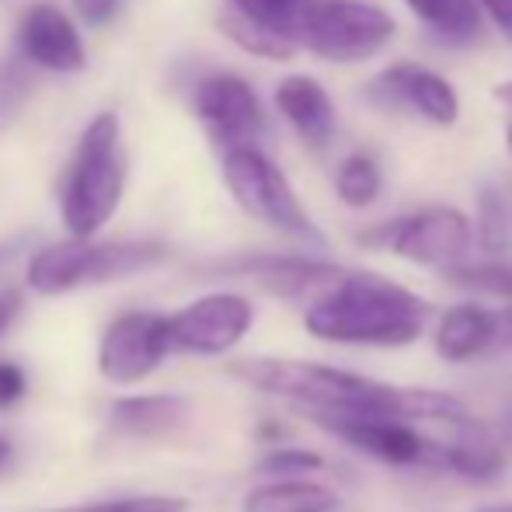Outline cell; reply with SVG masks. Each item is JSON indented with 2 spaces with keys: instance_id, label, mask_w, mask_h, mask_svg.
Here are the masks:
<instances>
[{
  "instance_id": "f1b7e54d",
  "label": "cell",
  "mask_w": 512,
  "mask_h": 512,
  "mask_svg": "<svg viewBox=\"0 0 512 512\" xmlns=\"http://www.w3.org/2000/svg\"><path fill=\"white\" fill-rule=\"evenodd\" d=\"M495 349H512V304L499 310V342H495Z\"/></svg>"
},
{
  "instance_id": "9c48e42d",
  "label": "cell",
  "mask_w": 512,
  "mask_h": 512,
  "mask_svg": "<svg viewBox=\"0 0 512 512\" xmlns=\"http://www.w3.org/2000/svg\"><path fill=\"white\" fill-rule=\"evenodd\" d=\"M171 356L168 317L133 310L108 324L98 345V370L108 384H136Z\"/></svg>"
},
{
  "instance_id": "8992f818",
  "label": "cell",
  "mask_w": 512,
  "mask_h": 512,
  "mask_svg": "<svg viewBox=\"0 0 512 512\" xmlns=\"http://www.w3.org/2000/svg\"><path fill=\"white\" fill-rule=\"evenodd\" d=\"M370 248H384L405 262L425 265V269H453L467 262L474 244V227L460 209L453 206H429L411 216L391 220L373 234H363Z\"/></svg>"
},
{
  "instance_id": "cb8c5ba5",
  "label": "cell",
  "mask_w": 512,
  "mask_h": 512,
  "mask_svg": "<svg viewBox=\"0 0 512 512\" xmlns=\"http://www.w3.org/2000/svg\"><path fill=\"white\" fill-rule=\"evenodd\" d=\"M324 467L321 453L310 450H276L258 464V471L272 474V478H304V474H314Z\"/></svg>"
},
{
  "instance_id": "d4e9b609",
  "label": "cell",
  "mask_w": 512,
  "mask_h": 512,
  "mask_svg": "<svg viewBox=\"0 0 512 512\" xmlns=\"http://www.w3.org/2000/svg\"><path fill=\"white\" fill-rule=\"evenodd\" d=\"M25 373H21V366L14 363H0V411L18 405L21 398H25Z\"/></svg>"
},
{
  "instance_id": "9a60e30c",
  "label": "cell",
  "mask_w": 512,
  "mask_h": 512,
  "mask_svg": "<svg viewBox=\"0 0 512 512\" xmlns=\"http://www.w3.org/2000/svg\"><path fill=\"white\" fill-rule=\"evenodd\" d=\"M192 415V401L182 394H143V398H122L112 405V425L126 436H171Z\"/></svg>"
},
{
  "instance_id": "44dd1931",
  "label": "cell",
  "mask_w": 512,
  "mask_h": 512,
  "mask_svg": "<svg viewBox=\"0 0 512 512\" xmlns=\"http://www.w3.org/2000/svg\"><path fill=\"white\" fill-rule=\"evenodd\" d=\"M446 279L457 286H467V290H481V293H495V297H509L512 300V265H453L446 269Z\"/></svg>"
},
{
  "instance_id": "ac0fdd59",
  "label": "cell",
  "mask_w": 512,
  "mask_h": 512,
  "mask_svg": "<svg viewBox=\"0 0 512 512\" xmlns=\"http://www.w3.org/2000/svg\"><path fill=\"white\" fill-rule=\"evenodd\" d=\"M405 4L450 46H474L485 35V14L478 0H405Z\"/></svg>"
},
{
  "instance_id": "484cf974",
  "label": "cell",
  "mask_w": 512,
  "mask_h": 512,
  "mask_svg": "<svg viewBox=\"0 0 512 512\" xmlns=\"http://www.w3.org/2000/svg\"><path fill=\"white\" fill-rule=\"evenodd\" d=\"M481 14L495 25V32L512 46V0H478Z\"/></svg>"
},
{
  "instance_id": "ffe728a7",
  "label": "cell",
  "mask_w": 512,
  "mask_h": 512,
  "mask_svg": "<svg viewBox=\"0 0 512 512\" xmlns=\"http://www.w3.org/2000/svg\"><path fill=\"white\" fill-rule=\"evenodd\" d=\"M380 185H384V175H380V164L370 154H349L335 171L338 199L352 209H366L377 203Z\"/></svg>"
},
{
  "instance_id": "277c9868",
  "label": "cell",
  "mask_w": 512,
  "mask_h": 512,
  "mask_svg": "<svg viewBox=\"0 0 512 512\" xmlns=\"http://www.w3.org/2000/svg\"><path fill=\"white\" fill-rule=\"evenodd\" d=\"M398 21L370 0H304L297 42L324 63H366L391 46Z\"/></svg>"
},
{
  "instance_id": "1f68e13d",
  "label": "cell",
  "mask_w": 512,
  "mask_h": 512,
  "mask_svg": "<svg viewBox=\"0 0 512 512\" xmlns=\"http://www.w3.org/2000/svg\"><path fill=\"white\" fill-rule=\"evenodd\" d=\"M506 439H509V446H512V405L506 411Z\"/></svg>"
},
{
  "instance_id": "4fadbf2b",
  "label": "cell",
  "mask_w": 512,
  "mask_h": 512,
  "mask_svg": "<svg viewBox=\"0 0 512 512\" xmlns=\"http://www.w3.org/2000/svg\"><path fill=\"white\" fill-rule=\"evenodd\" d=\"M436 352L446 363H471L499 342V310L481 304H453L436 321Z\"/></svg>"
},
{
  "instance_id": "7402d4cb",
  "label": "cell",
  "mask_w": 512,
  "mask_h": 512,
  "mask_svg": "<svg viewBox=\"0 0 512 512\" xmlns=\"http://www.w3.org/2000/svg\"><path fill=\"white\" fill-rule=\"evenodd\" d=\"M189 502L178 495H129V499H105L88 502V506H63V509H42V512H185Z\"/></svg>"
},
{
  "instance_id": "30bf717a",
  "label": "cell",
  "mask_w": 512,
  "mask_h": 512,
  "mask_svg": "<svg viewBox=\"0 0 512 512\" xmlns=\"http://www.w3.org/2000/svg\"><path fill=\"white\" fill-rule=\"evenodd\" d=\"M199 119L213 129V136L227 147H248L262 136L265 115L255 88L237 74L206 77L196 91Z\"/></svg>"
},
{
  "instance_id": "d6a6232c",
  "label": "cell",
  "mask_w": 512,
  "mask_h": 512,
  "mask_svg": "<svg viewBox=\"0 0 512 512\" xmlns=\"http://www.w3.org/2000/svg\"><path fill=\"white\" fill-rule=\"evenodd\" d=\"M11 258V248H0V262H7Z\"/></svg>"
},
{
  "instance_id": "f546056e",
  "label": "cell",
  "mask_w": 512,
  "mask_h": 512,
  "mask_svg": "<svg viewBox=\"0 0 512 512\" xmlns=\"http://www.w3.org/2000/svg\"><path fill=\"white\" fill-rule=\"evenodd\" d=\"M11 460H14V443H11V436H4V432H0V471H7V467H11Z\"/></svg>"
},
{
  "instance_id": "e0dca14e",
  "label": "cell",
  "mask_w": 512,
  "mask_h": 512,
  "mask_svg": "<svg viewBox=\"0 0 512 512\" xmlns=\"http://www.w3.org/2000/svg\"><path fill=\"white\" fill-rule=\"evenodd\" d=\"M335 488L307 478H276L244 495L241 512H338Z\"/></svg>"
},
{
  "instance_id": "d590c367",
  "label": "cell",
  "mask_w": 512,
  "mask_h": 512,
  "mask_svg": "<svg viewBox=\"0 0 512 512\" xmlns=\"http://www.w3.org/2000/svg\"><path fill=\"white\" fill-rule=\"evenodd\" d=\"M300 4H304V0H300Z\"/></svg>"
},
{
  "instance_id": "d6986e66",
  "label": "cell",
  "mask_w": 512,
  "mask_h": 512,
  "mask_svg": "<svg viewBox=\"0 0 512 512\" xmlns=\"http://www.w3.org/2000/svg\"><path fill=\"white\" fill-rule=\"evenodd\" d=\"M220 28L223 35H227L230 42H237V46L244 49V53L251 56H262V60H293L300 49V42L293 39V35H283L276 32V28H265L258 25V21L244 18V14L230 11V7H223L220 14Z\"/></svg>"
},
{
  "instance_id": "4316f807",
  "label": "cell",
  "mask_w": 512,
  "mask_h": 512,
  "mask_svg": "<svg viewBox=\"0 0 512 512\" xmlns=\"http://www.w3.org/2000/svg\"><path fill=\"white\" fill-rule=\"evenodd\" d=\"M74 7L88 25H105L119 7V0H74Z\"/></svg>"
},
{
  "instance_id": "5b68a950",
  "label": "cell",
  "mask_w": 512,
  "mask_h": 512,
  "mask_svg": "<svg viewBox=\"0 0 512 512\" xmlns=\"http://www.w3.org/2000/svg\"><path fill=\"white\" fill-rule=\"evenodd\" d=\"M223 182H227L234 203L248 216L262 220L265 227L297 237V241H324L304 203H300V196L293 192L290 178L258 147H251V143L248 147H227V154H223Z\"/></svg>"
},
{
  "instance_id": "603a6c76",
  "label": "cell",
  "mask_w": 512,
  "mask_h": 512,
  "mask_svg": "<svg viewBox=\"0 0 512 512\" xmlns=\"http://www.w3.org/2000/svg\"><path fill=\"white\" fill-rule=\"evenodd\" d=\"M512 237V213L506 206V199L495 189H488L481 196V244L488 251H502Z\"/></svg>"
},
{
  "instance_id": "52a82bcc",
  "label": "cell",
  "mask_w": 512,
  "mask_h": 512,
  "mask_svg": "<svg viewBox=\"0 0 512 512\" xmlns=\"http://www.w3.org/2000/svg\"><path fill=\"white\" fill-rule=\"evenodd\" d=\"M310 422L387 467H439V450L453 436H429V425L398 415H314Z\"/></svg>"
},
{
  "instance_id": "83f0119b",
  "label": "cell",
  "mask_w": 512,
  "mask_h": 512,
  "mask_svg": "<svg viewBox=\"0 0 512 512\" xmlns=\"http://www.w3.org/2000/svg\"><path fill=\"white\" fill-rule=\"evenodd\" d=\"M21 310V297L14 290H0V335L11 328V321L18 317Z\"/></svg>"
},
{
  "instance_id": "4dcf8cb0",
  "label": "cell",
  "mask_w": 512,
  "mask_h": 512,
  "mask_svg": "<svg viewBox=\"0 0 512 512\" xmlns=\"http://www.w3.org/2000/svg\"><path fill=\"white\" fill-rule=\"evenodd\" d=\"M495 95H499V102H506V105L512 108V81H509V84H502V88L495 91Z\"/></svg>"
},
{
  "instance_id": "3957f363",
  "label": "cell",
  "mask_w": 512,
  "mask_h": 512,
  "mask_svg": "<svg viewBox=\"0 0 512 512\" xmlns=\"http://www.w3.org/2000/svg\"><path fill=\"white\" fill-rule=\"evenodd\" d=\"M168 258L161 241H112L95 244L91 237H70L60 244H46L28 265V286L42 297L81 290V286L112 283L136 272H147Z\"/></svg>"
},
{
  "instance_id": "ba28073f",
  "label": "cell",
  "mask_w": 512,
  "mask_h": 512,
  "mask_svg": "<svg viewBox=\"0 0 512 512\" xmlns=\"http://www.w3.org/2000/svg\"><path fill=\"white\" fill-rule=\"evenodd\" d=\"M255 324V307L241 293H209L196 304L182 307L168 317L171 352H189V356H223Z\"/></svg>"
},
{
  "instance_id": "e575fe53",
  "label": "cell",
  "mask_w": 512,
  "mask_h": 512,
  "mask_svg": "<svg viewBox=\"0 0 512 512\" xmlns=\"http://www.w3.org/2000/svg\"><path fill=\"white\" fill-rule=\"evenodd\" d=\"M506 143H509V154H512V126H509V133H506Z\"/></svg>"
},
{
  "instance_id": "5bb4252c",
  "label": "cell",
  "mask_w": 512,
  "mask_h": 512,
  "mask_svg": "<svg viewBox=\"0 0 512 512\" xmlns=\"http://www.w3.org/2000/svg\"><path fill=\"white\" fill-rule=\"evenodd\" d=\"M276 108L286 115V122L297 129V136L307 147L321 150V147H328L331 136H335V122H338L335 102H331V95L314 77H307V74L286 77L276 88Z\"/></svg>"
},
{
  "instance_id": "7c38bea8",
  "label": "cell",
  "mask_w": 512,
  "mask_h": 512,
  "mask_svg": "<svg viewBox=\"0 0 512 512\" xmlns=\"http://www.w3.org/2000/svg\"><path fill=\"white\" fill-rule=\"evenodd\" d=\"M18 42L28 60L46 70H56V74H77L88 63L77 28L53 4H32L21 14Z\"/></svg>"
},
{
  "instance_id": "8fae6325",
  "label": "cell",
  "mask_w": 512,
  "mask_h": 512,
  "mask_svg": "<svg viewBox=\"0 0 512 512\" xmlns=\"http://www.w3.org/2000/svg\"><path fill=\"white\" fill-rule=\"evenodd\" d=\"M373 88L391 105L411 108L429 126H453L460 115V98L443 74L422 67V63H394L377 77Z\"/></svg>"
},
{
  "instance_id": "6da1fadb",
  "label": "cell",
  "mask_w": 512,
  "mask_h": 512,
  "mask_svg": "<svg viewBox=\"0 0 512 512\" xmlns=\"http://www.w3.org/2000/svg\"><path fill=\"white\" fill-rule=\"evenodd\" d=\"M429 321V300L373 272H342L321 286L304 310V328L321 342L373 349H401L418 342Z\"/></svg>"
},
{
  "instance_id": "7a4b0ae2",
  "label": "cell",
  "mask_w": 512,
  "mask_h": 512,
  "mask_svg": "<svg viewBox=\"0 0 512 512\" xmlns=\"http://www.w3.org/2000/svg\"><path fill=\"white\" fill-rule=\"evenodd\" d=\"M122 189H126L122 122L115 112H102L84 129L63 178V223L70 237H95L119 209Z\"/></svg>"
},
{
  "instance_id": "2e32d148",
  "label": "cell",
  "mask_w": 512,
  "mask_h": 512,
  "mask_svg": "<svg viewBox=\"0 0 512 512\" xmlns=\"http://www.w3.org/2000/svg\"><path fill=\"white\" fill-rule=\"evenodd\" d=\"M227 272H244V276H255L258 283H265L269 290L276 293H304V290H321L328 286L331 279H338L345 269L331 262H314V258H279V255H269V258H248V262H237L234 269Z\"/></svg>"
},
{
  "instance_id": "836d02e7",
  "label": "cell",
  "mask_w": 512,
  "mask_h": 512,
  "mask_svg": "<svg viewBox=\"0 0 512 512\" xmlns=\"http://www.w3.org/2000/svg\"><path fill=\"white\" fill-rule=\"evenodd\" d=\"M478 512H512V506H506V509H478Z\"/></svg>"
}]
</instances>
